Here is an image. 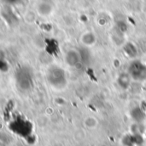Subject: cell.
I'll return each instance as SVG.
<instances>
[{
    "instance_id": "obj_6",
    "label": "cell",
    "mask_w": 146,
    "mask_h": 146,
    "mask_svg": "<svg viewBox=\"0 0 146 146\" xmlns=\"http://www.w3.org/2000/svg\"><path fill=\"white\" fill-rule=\"evenodd\" d=\"M81 41H82L84 45L92 46L96 42V36L93 35L92 33H86L83 35L82 38H81Z\"/></svg>"
},
{
    "instance_id": "obj_4",
    "label": "cell",
    "mask_w": 146,
    "mask_h": 146,
    "mask_svg": "<svg viewBox=\"0 0 146 146\" xmlns=\"http://www.w3.org/2000/svg\"><path fill=\"white\" fill-rule=\"evenodd\" d=\"M131 76L130 75L127 73H121L119 76H118V79H117V82L118 84L120 85V88L126 89L129 87L130 83H131Z\"/></svg>"
},
{
    "instance_id": "obj_3",
    "label": "cell",
    "mask_w": 146,
    "mask_h": 146,
    "mask_svg": "<svg viewBox=\"0 0 146 146\" xmlns=\"http://www.w3.org/2000/svg\"><path fill=\"white\" fill-rule=\"evenodd\" d=\"M82 60V56L80 53L75 49H71L66 53L65 61L70 66H76Z\"/></svg>"
},
{
    "instance_id": "obj_1",
    "label": "cell",
    "mask_w": 146,
    "mask_h": 146,
    "mask_svg": "<svg viewBox=\"0 0 146 146\" xmlns=\"http://www.w3.org/2000/svg\"><path fill=\"white\" fill-rule=\"evenodd\" d=\"M48 82L53 88L61 90L65 88L67 86V76L66 72L63 69L60 68L59 66H53L49 70L47 75Z\"/></svg>"
},
{
    "instance_id": "obj_5",
    "label": "cell",
    "mask_w": 146,
    "mask_h": 146,
    "mask_svg": "<svg viewBox=\"0 0 146 146\" xmlns=\"http://www.w3.org/2000/svg\"><path fill=\"white\" fill-rule=\"evenodd\" d=\"M123 50L125 54L130 58H134L135 56L138 55V48L133 42L126 43L123 47Z\"/></svg>"
},
{
    "instance_id": "obj_2",
    "label": "cell",
    "mask_w": 146,
    "mask_h": 146,
    "mask_svg": "<svg viewBox=\"0 0 146 146\" xmlns=\"http://www.w3.org/2000/svg\"><path fill=\"white\" fill-rule=\"evenodd\" d=\"M127 72L132 80L143 82L146 79V65L140 60H133L129 65Z\"/></svg>"
}]
</instances>
